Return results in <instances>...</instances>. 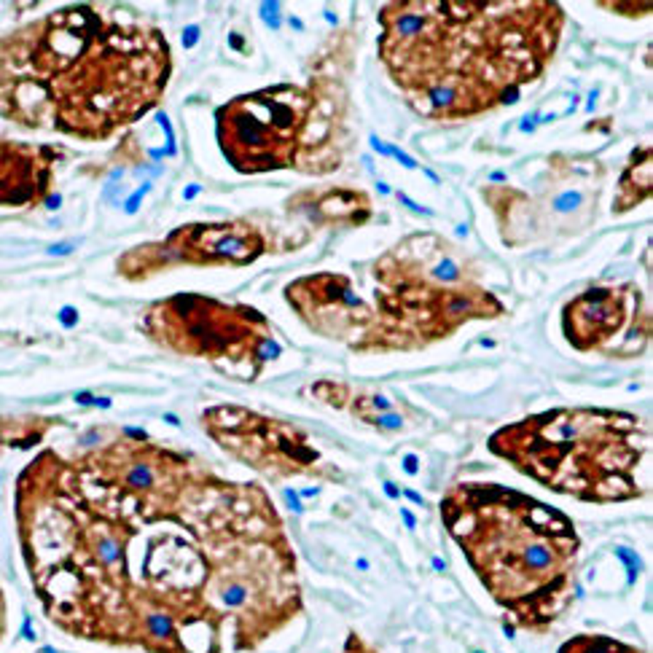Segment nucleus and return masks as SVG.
Returning <instances> with one entry per match:
<instances>
[{
  "label": "nucleus",
  "instance_id": "1",
  "mask_svg": "<svg viewBox=\"0 0 653 653\" xmlns=\"http://www.w3.org/2000/svg\"><path fill=\"white\" fill-rule=\"evenodd\" d=\"M169 73L159 27L121 9L68 6L0 38V116L108 140L156 108Z\"/></svg>",
  "mask_w": 653,
  "mask_h": 653
},
{
  "label": "nucleus",
  "instance_id": "2",
  "mask_svg": "<svg viewBox=\"0 0 653 653\" xmlns=\"http://www.w3.org/2000/svg\"><path fill=\"white\" fill-rule=\"evenodd\" d=\"M379 60L425 119H473L516 102L562 38L546 0H406L379 11Z\"/></svg>",
  "mask_w": 653,
  "mask_h": 653
},
{
  "label": "nucleus",
  "instance_id": "3",
  "mask_svg": "<svg viewBox=\"0 0 653 653\" xmlns=\"http://www.w3.org/2000/svg\"><path fill=\"white\" fill-rule=\"evenodd\" d=\"M441 519L514 624L543 635L578 597L580 538L568 514L492 482H457Z\"/></svg>",
  "mask_w": 653,
  "mask_h": 653
},
{
  "label": "nucleus",
  "instance_id": "4",
  "mask_svg": "<svg viewBox=\"0 0 653 653\" xmlns=\"http://www.w3.org/2000/svg\"><path fill=\"white\" fill-rule=\"evenodd\" d=\"M487 447L521 476L583 503H627L648 492L640 468L648 460V423L618 409H551L506 425Z\"/></svg>",
  "mask_w": 653,
  "mask_h": 653
},
{
  "label": "nucleus",
  "instance_id": "5",
  "mask_svg": "<svg viewBox=\"0 0 653 653\" xmlns=\"http://www.w3.org/2000/svg\"><path fill=\"white\" fill-rule=\"evenodd\" d=\"M344 105V89L317 75L307 86L248 92L216 110L218 145L245 175L272 169L326 175L341 164Z\"/></svg>",
  "mask_w": 653,
  "mask_h": 653
},
{
  "label": "nucleus",
  "instance_id": "6",
  "mask_svg": "<svg viewBox=\"0 0 653 653\" xmlns=\"http://www.w3.org/2000/svg\"><path fill=\"white\" fill-rule=\"evenodd\" d=\"M143 331L159 347L210 361L234 379H258L280 355L272 326L255 307L226 304L202 293H178L154 302L143 314Z\"/></svg>",
  "mask_w": 653,
  "mask_h": 653
},
{
  "label": "nucleus",
  "instance_id": "7",
  "mask_svg": "<svg viewBox=\"0 0 653 653\" xmlns=\"http://www.w3.org/2000/svg\"><path fill=\"white\" fill-rule=\"evenodd\" d=\"M602 189V167L583 164L562 154L548 159L541 189L530 196L514 186H484L482 193L492 207L503 242L516 248L546 234H573L586 229Z\"/></svg>",
  "mask_w": 653,
  "mask_h": 653
},
{
  "label": "nucleus",
  "instance_id": "8",
  "mask_svg": "<svg viewBox=\"0 0 653 653\" xmlns=\"http://www.w3.org/2000/svg\"><path fill=\"white\" fill-rule=\"evenodd\" d=\"M202 428L218 447L266 479L326 476L323 455L296 425L240 406H213L202 414Z\"/></svg>",
  "mask_w": 653,
  "mask_h": 653
},
{
  "label": "nucleus",
  "instance_id": "9",
  "mask_svg": "<svg viewBox=\"0 0 653 653\" xmlns=\"http://www.w3.org/2000/svg\"><path fill=\"white\" fill-rule=\"evenodd\" d=\"M264 253V234L248 221L186 223L161 242L137 245L121 255L119 275L137 282L175 266H248Z\"/></svg>",
  "mask_w": 653,
  "mask_h": 653
},
{
  "label": "nucleus",
  "instance_id": "10",
  "mask_svg": "<svg viewBox=\"0 0 653 653\" xmlns=\"http://www.w3.org/2000/svg\"><path fill=\"white\" fill-rule=\"evenodd\" d=\"M562 331L578 352L635 358L651 339V312L637 285L589 288L562 309Z\"/></svg>",
  "mask_w": 653,
  "mask_h": 653
},
{
  "label": "nucleus",
  "instance_id": "11",
  "mask_svg": "<svg viewBox=\"0 0 653 653\" xmlns=\"http://www.w3.org/2000/svg\"><path fill=\"white\" fill-rule=\"evenodd\" d=\"M285 299L314 334L344 341L352 352H368L374 309L352 290L347 275L320 272L285 288Z\"/></svg>",
  "mask_w": 653,
  "mask_h": 653
},
{
  "label": "nucleus",
  "instance_id": "12",
  "mask_svg": "<svg viewBox=\"0 0 653 653\" xmlns=\"http://www.w3.org/2000/svg\"><path fill=\"white\" fill-rule=\"evenodd\" d=\"M476 277L479 272L471 258L433 231L403 237L374 264V280L382 290L457 288L476 285Z\"/></svg>",
  "mask_w": 653,
  "mask_h": 653
},
{
  "label": "nucleus",
  "instance_id": "13",
  "mask_svg": "<svg viewBox=\"0 0 653 653\" xmlns=\"http://www.w3.org/2000/svg\"><path fill=\"white\" fill-rule=\"evenodd\" d=\"M60 151L0 140V207H33L46 199Z\"/></svg>",
  "mask_w": 653,
  "mask_h": 653
},
{
  "label": "nucleus",
  "instance_id": "14",
  "mask_svg": "<svg viewBox=\"0 0 653 653\" xmlns=\"http://www.w3.org/2000/svg\"><path fill=\"white\" fill-rule=\"evenodd\" d=\"M312 393L320 400H326L331 406L352 411L355 417H361L363 423L385 428V430H398L403 428V417L393 414V403L385 395H358L352 393L347 385H336V382H314Z\"/></svg>",
  "mask_w": 653,
  "mask_h": 653
},
{
  "label": "nucleus",
  "instance_id": "15",
  "mask_svg": "<svg viewBox=\"0 0 653 653\" xmlns=\"http://www.w3.org/2000/svg\"><path fill=\"white\" fill-rule=\"evenodd\" d=\"M304 199H312L304 210H312V216L323 223H350L361 226L371 218V199L363 191L350 189H331L323 193H302ZM296 205V202H293Z\"/></svg>",
  "mask_w": 653,
  "mask_h": 653
},
{
  "label": "nucleus",
  "instance_id": "16",
  "mask_svg": "<svg viewBox=\"0 0 653 653\" xmlns=\"http://www.w3.org/2000/svg\"><path fill=\"white\" fill-rule=\"evenodd\" d=\"M648 193H651V145H642L632 154L627 169L621 175L613 213L618 216V213H627L632 207H637Z\"/></svg>",
  "mask_w": 653,
  "mask_h": 653
},
{
  "label": "nucleus",
  "instance_id": "17",
  "mask_svg": "<svg viewBox=\"0 0 653 653\" xmlns=\"http://www.w3.org/2000/svg\"><path fill=\"white\" fill-rule=\"evenodd\" d=\"M556 653H648V651L635 648L629 642H621L616 637H605V635H575V637L562 642V648Z\"/></svg>",
  "mask_w": 653,
  "mask_h": 653
},
{
  "label": "nucleus",
  "instance_id": "18",
  "mask_svg": "<svg viewBox=\"0 0 653 653\" xmlns=\"http://www.w3.org/2000/svg\"><path fill=\"white\" fill-rule=\"evenodd\" d=\"M344 653H376V651L366 640H361L358 635H350L347 642H344Z\"/></svg>",
  "mask_w": 653,
  "mask_h": 653
},
{
  "label": "nucleus",
  "instance_id": "19",
  "mask_svg": "<svg viewBox=\"0 0 653 653\" xmlns=\"http://www.w3.org/2000/svg\"><path fill=\"white\" fill-rule=\"evenodd\" d=\"M193 41H196V27H191V30H186V36H183V43H186V46H191Z\"/></svg>",
  "mask_w": 653,
  "mask_h": 653
},
{
  "label": "nucleus",
  "instance_id": "20",
  "mask_svg": "<svg viewBox=\"0 0 653 653\" xmlns=\"http://www.w3.org/2000/svg\"><path fill=\"white\" fill-rule=\"evenodd\" d=\"M0 592H3V589H0Z\"/></svg>",
  "mask_w": 653,
  "mask_h": 653
}]
</instances>
